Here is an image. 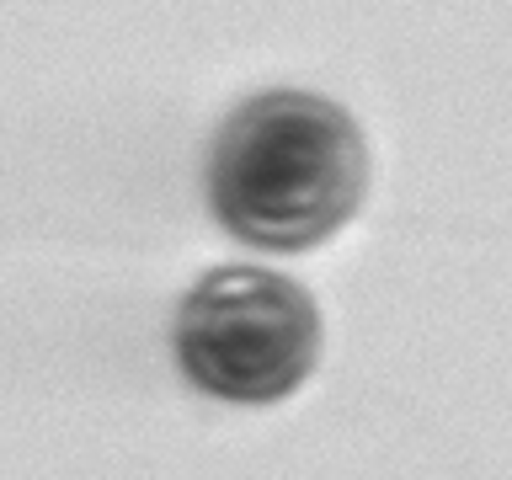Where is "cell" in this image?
Wrapping results in <instances>:
<instances>
[{"instance_id":"cell-1","label":"cell","mask_w":512,"mask_h":480,"mask_svg":"<svg viewBox=\"0 0 512 480\" xmlns=\"http://www.w3.org/2000/svg\"><path fill=\"white\" fill-rule=\"evenodd\" d=\"M203 187L235 240L256 251H310L368 198L363 128L320 91H256L208 144Z\"/></svg>"},{"instance_id":"cell-2","label":"cell","mask_w":512,"mask_h":480,"mask_svg":"<svg viewBox=\"0 0 512 480\" xmlns=\"http://www.w3.org/2000/svg\"><path fill=\"white\" fill-rule=\"evenodd\" d=\"M176 363L203 395L230 406H272L294 395L320 352L310 288L256 262H219L176 310Z\"/></svg>"}]
</instances>
